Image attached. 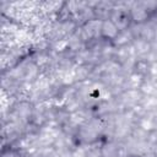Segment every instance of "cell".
I'll return each mask as SVG.
<instances>
[{"mask_svg":"<svg viewBox=\"0 0 157 157\" xmlns=\"http://www.w3.org/2000/svg\"><path fill=\"white\" fill-rule=\"evenodd\" d=\"M98 33L102 38L107 40H115L118 39V36L120 34V29L117 27V25L110 18H107V20L101 21Z\"/></svg>","mask_w":157,"mask_h":157,"instance_id":"6da1fadb","label":"cell"},{"mask_svg":"<svg viewBox=\"0 0 157 157\" xmlns=\"http://www.w3.org/2000/svg\"><path fill=\"white\" fill-rule=\"evenodd\" d=\"M129 13H130L131 22H135L139 25L146 22L148 18V10H146L144 7H136V9L129 10Z\"/></svg>","mask_w":157,"mask_h":157,"instance_id":"7a4b0ae2","label":"cell"}]
</instances>
